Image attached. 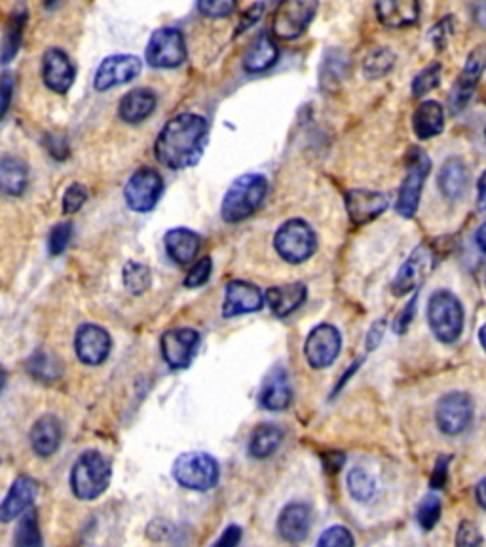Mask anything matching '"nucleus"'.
Here are the masks:
<instances>
[{
	"instance_id": "f257e3e1",
	"label": "nucleus",
	"mask_w": 486,
	"mask_h": 547,
	"mask_svg": "<svg viewBox=\"0 0 486 547\" xmlns=\"http://www.w3.org/2000/svg\"><path fill=\"white\" fill-rule=\"evenodd\" d=\"M209 124L200 114L183 113L171 118L154 143L156 160L169 170H187L200 162L207 145Z\"/></svg>"
},
{
	"instance_id": "f03ea898",
	"label": "nucleus",
	"mask_w": 486,
	"mask_h": 547,
	"mask_svg": "<svg viewBox=\"0 0 486 547\" xmlns=\"http://www.w3.org/2000/svg\"><path fill=\"white\" fill-rule=\"evenodd\" d=\"M268 192V181L259 173H245L226 190L221 215L226 223H242L261 208Z\"/></svg>"
},
{
	"instance_id": "7ed1b4c3",
	"label": "nucleus",
	"mask_w": 486,
	"mask_h": 547,
	"mask_svg": "<svg viewBox=\"0 0 486 547\" xmlns=\"http://www.w3.org/2000/svg\"><path fill=\"white\" fill-rule=\"evenodd\" d=\"M111 462L97 451L80 454L71 470V489L78 500H95L111 485Z\"/></svg>"
},
{
	"instance_id": "20e7f679",
	"label": "nucleus",
	"mask_w": 486,
	"mask_h": 547,
	"mask_svg": "<svg viewBox=\"0 0 486 547\" xmlns=\"http://www.w3.org/2000/svg\"><path fill=\"white\" fill-rule=\"evenodd\" d=\"M464 320V306L452 291L439 289L431 295L428 302V323L435 339L441 340L443 344L456 342L464 331Z\"/></svg>"
},
{
	"instance_id": "39448f33",
	"label": "nucleus",
	"mask_w": 486,
	"mask_h": 547,
	"mask_svg": "<svg viewBox=\"0 0 486 547\" xmlns=\"http://www.w3.org/2000/svg\"><path fill=\"white\" fill-rule=\"evenodd\" d=\"M274 247L285 263L302 265L316 253L318 236L316 230L306 221L291 219L278 228L274 236Z\"/></svg>"
},
{
	"instance_id": "423d86ee",
	"label": "nucleus",
	"mask_w": 486,
	"mask_h": 547,
	"mask_svg": "<svg viewBox=\"0 0 486 547\" xmlns=\"http://www.w3.org/2000/svg\"><path fill=\"white\" fill-rule=\"evenodd\" d=\"M219 464L207 453L181 454L173 464L175 481L188 491L206 492L219 483Z\"/></svg>"
},
{
	"instance_id": "0eeeda50",
	"label": "nucleus",
	"mask_w": 486,
	"mask_h": 547,
	"mask_svg": "<svg viewBox=\"0 0 486 547\" xmlns=\"http://www.w3.org/2000/svg\"><path fill=\"white\" fill-rule=\"evenodd\" d=\"M431 170L430 156L422 149H411L409 152V164H407V175L401 183V189L397 194L395 202V211L405 217L412 219L420 206V196L424 183L428 179Z\"/></svg>"
},
{
	"instance_id": "6e6552de",
	"label": "nucleus",
	"mask_w": 486,
	"mask_h": 547,
	"mask_svg": "<svg viewBox=\"0 0 486 547\" xmlns=\"http://www.w3.org/2000/svg\"><path fill=\"white\" fill-rule=\"evenodd\" d=\"M147 61L156 69H175L187 61V42L179 29L164 27L152 33Z\"/></svg>"
},
{
	"instance_id": "1a4fd4ad",
	"label": "nucleus",
	"mask_w": 486,
	"mask_h": 547,
	"mask_svg": "<svg viewBox=\"0 0 486 547\" xmlns=\"http://www.w3.org/2000/svg\"><path fill=\"white\" fill-rule=\"evenodd\" d=\"M318 8V2H308V0L281 2L274 12V19H272L274 37L281 38V40L299 38L312 23Z\"/></svg>"
},
{
	"instance_id": "9d476101",
	"label": "nucleus",
	"mask_w": 486,
	"mask_h": 547,
	"mask_svg": "<svg viewBox=\"0 0 486 547\" xmlns=\"http://www.w3.org/2000/svg\"><path fill=\"white\" fill-rule=\"evenodd\" d=\"M164 192L162 175L152 168H141L135 171L126 183L124 198L128 208L137 213H149L156 208Z\"/></svg>"
},
{
	"instance_id": "9b49d317",
	"label": "nucleus",
	"mask_w": 486,
	"mask_h": 547,
	"mask_svg": "<svg viewBox=\"0 0 486 547\" xmlns=\"http://www.w3.org/2000/svg\"><path fill=\"white\" fill-rule=\"evenodd\" d=\"M475 405L469 394L452 392L441 397L435 407L437 428L445 435H460L471 426Z\"/></svg>"
},
{
	"instance_id": "f8f14e48",
	"label": "nucleus",
	"mask_w": 486,
	"mask_h": 547,
	"mask_svg": "<svg viewBox=\"0 0 486 547\" xmlns=\"http://www.w3.org/2000/svg\"><path fill=\"white\" fill-rule=\"evenodd\" d=\"M342 348V337L331 323L314 327L304 342V356L312 369H327L335 363Z\"/></svg>"
},
{
	"instance_id": "ddd939ff",
	"label": "nucleus",
	"mask_w": 486,
	"mask_h": 547,
	"mask_svg": "<svg viewBox=\"0 0 486 547\" xmlns=\"http://www.w3.org/2000/svg\"><path fill=\"white\" fill-rule=\"evenodd\" d=\"M486 69V52L483 48H475L469 54L466 67L462 69L460 76L456 78L452 90L449 95L450 113H462L471 101V97L475 95V90L481 82V76Z\"/></svg>"
},
{
	"instance_id": "4468645a",
	"label": "nucleus",
	"mask_w": 486,
	"mask_h": 547,
	"mask_svg": "<svg viewBox=\"0 0 486 547\" xmlns=\"http://www.w3.org/2000/svg\"><path fill=\"white\" fill-rule=\"evenodd\" d=\"M198 346H200L198 331L188 329V327L168 331L160 340L164 361L175 371L187 369L188 365L192 363V359L196 358V354H198Z\"/></svg>"
},
{
	"instance_id": "2eb2a0df",
	"label": "nucleus",
	"mask_w": 486,
	"mask_h": 547,
	"mask_svg": "<svg viewBox=\"0 0 486 547\" xmlns=\"http://www.w3.org/2000/svg\"><path fill=\"white\" fill-rule=\"evenodd\" d=\"M431 265H433V255H431L430 247H416L412 251L411 257L401 265L399 272L393 278V295L395 297H405L412 291H416L422 285V282L426 280Z\"/></svg>"
},
{
	"instance_id": "dca6fc26",
	"label": "nucleus",
	"mask_w": 486,
	"mask_h": 547,
	"mask_svg": "<svg viewBox=\"0 0 486 547\" xmlns=\"http://www.w3.org/2000/svg\"><path fill=\"white\" fill-rule=\"evenodd\" d=\"M141 59L130 54H118V56L107 57L99 65L95 73L94 86L97 92H107L114 86L128 84L135 76L141 73Z\"/></svg>"
},
{
	"instance_id": "f3484780",
	"label": "nucleus",
	"mask_w": 486,
	"mask_h": 547,
	"mask_svg": "<svg viewBox=\"0 0 486 547\" xmlns=\"http://www.w3.org/2000/svg\"><path fill=\"white\" fill-rule=\"evenodd\" d=\"M113 348L111 335L94 323H84L75 337V352L84 365H101Z\"/></svg>"
},
{
	"instance_id": "a211bd4d",
	"label": "nucleus",
	"mask_w": 486,
	"mask_h": 547,
	"mask_svg": "<svg viewBox=\"0 0 486 547\" xmlns=\"http://www.w3.org/2000/svg\"><path fill=\"white\" fill-rule=\"evenodd\" d=\"M390 206V196L378 190L356 189L346 194V211L350 221L361 227L380 217Z\"/></svg>"
},
{
	"instance_id": "6ab92c4d",
	"label": "nucleus",
	"mask_w": 486,
	"mask_h": 547,
	"mask_svg": "<svg viewBox=\"0 0 486 547\" xmlns=\"http://www.w3.org/2000/svg\"><path fill=\"white\" fill-rule=\"evenodd\" d=\"M76 69L63 50L50 48L42 57V80L54 94H67L75 84Z\"/></svg>"
},
{
	"instance_id": "aec40b11",
	"label": "nucleus",
	"mask_w": 486,
	"mask_h": 547,
	"mask_svg": "<svg viewBox=\"0 0 486 547\" xmlns=\"http://www.w3.org/2000/svg\"><path fill=\"white\" fill-rule=\"evenodd\" d=\"M261 289L253 283L234 280L226 285L225 304H223V316L226 320L242 316V314H253L262 308Z\"/></svg>"
},
{
	"instance_id": "412c9836",
	"label": "nucleus",
	"mask_w": 486,
	"mask_h": 547,
	"mask_svg": "<svg viewBox=\"0 0 486 547\" xmlns=\"http://www.w3.org/2000/svg\"><path fill=\"white\" fill-rule=\"evenodd\" d=\"M291 401H293V388H291L289 373L283 367L272 369L268 377L264 378L261 392H259V403L262 409L281 413L289 409Z\"/></svg>"
},
{
	"instance_id": "4be33fe9",
	"label": "nucleus",
	"mask_w": 486,
	"mask_h": 547,
	"mask_svg": "<svg viewBox=\"0 0 486 547\" xmlns=\"http://www.w3.org/2000/svg\"><path fill=\"white\" fill-rule=\"evenodd\" d=\"M37 491V481L33 477H27V475L18 477L0 506V519L4 523H10L19 515H25L33 506V502L37 498Z\"/></svg>"
},
{
	"instance_id": "5701e85b",
	"label": "nucleus",
	"mask_w": 486,
	"mask_h": 547,
	"mask_svg": "<svg viewBox=\"0 0 486 547\" xmlns=\"http://www.w3.org/2000/svg\"><path fill=\"white\" fill-rule=\"evenodd\" d=\"M312 529V510L302 502L285 506L278 517V532L289 544H300Z\"/></svg>"
},
{
	"instance_id": "b1692460",
	"label": "nucleus",
	"mask_w": 486,
	"mask_h": 547,
	"mask_svg": "<svg viewBox=\"0 0 486 547\" xmlns=\"http://www.w3.org/2000/svg\"><path fill=\"white\" fill-rule=\"evenodd\" d=\"M374 10L378 21L390 29L411 27L420 18V4L414 0H384L376 2Z\"/></svg>"
},
{
	"instance_id": "393cba45",
	"label": "nucleus",
	"mask_w": 486,
	"mask_h": 547,
	"mask_svg": "<svg viewBox=\"0 0 486 547\" xmlns=\"http://www.w3.org/2000/svg\"><path fill=\"white\" fill-rule=\"evenodd\" d=\"M306 297H308V289L304 283L300 282L270 287L266 291V302H268L272 314L278 318H287L293 312H297L300 306L306 302Z\"/></svg>"
},
{
	"instance_id": "a878e982",
	"label": "nucleus",
	"mask_w": 486,
	"mask_h": 547,
	"mask_svg": "<svg viewBox=\"0 0 486 547\" xmlns=\"http://www.w3.org/2000/svg\"><path fill=\"white\" fill-rule=\"evenodd\" d=\"M202 238L190 228H171L164 236L169 259L177 265H188L196 259Z\"/></svg>"
},
{
	"instance_id": "bb28decb",
	"label": "nucleus",
	"mask_w": 486,
	"mask_h": 547,
	"mask_svg": "<svg viewBox=\"0 0 486 547\" xmlns=\"http://www.w3.org/2000/svg\"><path fill=\"white\" fill-rule=\"evenodd\" d=\"M280 56V50L276 46V42L270 37V33L262 31L255 40L251 42V46L247 48L245 56H243V69L247 73H262L268 71L270 67L276 65Z\"/></svg>"
},
{
	"instance_id": "cd10ccee",
	"label": "nucleus",
	"mask_w": 486,
	"mask_h": 547,
	"mask_svg": "<svg viewBox=\"0 0 486 547\" xmlns=\"http://www.w3.org/2000/svg\"><path fill=\"white\" fill-rule=\"evenodd\" d=\"M437 185H439L441 194L450 202L460 200L468 192L469 187V170L468 166L464 164V160H460V158L447 160L439 171Z\"/></svg>"
},
{
	"instance_id": "c85d7f7f",
	"label": "nucleus",
	"mask_w": 486,
	"mask_h": 547,
	"mask_svg": "<svg viewBox=\"0 0 486 547\" xmlns=\"http://www.w3.org/2000/svg\"><path fill=\"white\" fill-rule=\"evenodd\" d=\"M445 128V109L437 101H424L418 105V109L412 114V132L426 141L431 137H437Z\"/></svg>"
},
{
	"instance_id": "c756f323",
	"label": "nucleus",
	"mask_w": 486,
	"mask_h": 547,
	"mask_svg": "<svg viewBox=\"0 0 486 547\" xmlns=\"http://www.w3.org/2000/svg\"><path fill=\"white\" fill-rule=\"evenodd\" d=\"M154 109H156V95L147 88H137L122 97L118 105V116L126 124H141L154 113Z\"/></svg>"
},
{
	"instance_id": "7c9ffc66",
	"label": "nucleus",
	"mask_w": 486,
	"mask_h": 547,
	"mask_svg": "<svg viewBox=\"0 0 486 547\" xmlns=\"http://www.w3.org/2000/svg\"><path fill=\"white\" fill-rule=\"evenodd\" d=\"M61 422L54 415H44L38 418L31 430V447L33 451L48 458L56 453L61 445Z\"/></svg>"
},
{
	"instance_id": "2f4dec72",
	"label": "nucleus",
	"mask_w": 486,
	"mask_h": 547,
	"mask_svg": "<svg viewBox=\"0 0 486 547\" xmlns=\"http://www.w3.org/2000/svg\"><path fill=\"white\" fill-rule=\"evenodd\" d=\"M29 185V168L23 160L14 156H4L0 160V189L6 196L18 198Z\"/></svg>"
},
{
	"instance_id": "473e14b6",
	"label": "nucleus",
	"mask_w": 486,
	"mask_h": 547,
	"mask_svg": "<svg viewBox=\"0 0 486 547\" xmlns=\"http://www.w3.org/2000/svg\"><path fill=\"white\" fill-rule=\"evenodd\" d=\"M285 432L278 424H261L249 441V454L257 460H266L276 453L283 443Z\"/></svg>"
},
{
	"instance_id": "72a5a7b5",
	"label": "nucleus",
	"mask_w": 486,
	"mask_h": 547,
	"mask_svg": "<svg viewBox=\"0 0 486 547\" xmlns=\"http://www.w3.org/2000/svg\"><path fill=\"white\" fill-rule=\"evenodd\" d=\"M348 69V57L344 56L340 50H331L323 57L321 71H319V80L325 90H335L338 82L346 75Z\"/></svg>"
},
{
	"instance_id": "f704fd0d",
	"label": "nucleus",
	"mask_w": 486,
	"mask_h": 547,
	"mask_svg": "<svg viewBox=\"0 0 486 547\" xmlns=\"http://www.w3.org/2000/svg\"><path fill=\"white\" fill-rule=\"evenodd\" d=\"M14 547H44L38 527L37 511L29 510L21 517L14 534Z\"/></svg>"
},
{
	"instance_id": "c9c22d12",
	"label": "nucleus",
	"mask_w": 486,
	"mask_h": 547,
	"mask_svg": "<svg viewBox=\"0 0 486 547\" xmlns=\"http://www.w3.org/2000/svg\"><path fill=\"white\" fill-rule=\"evenodd\" d=\"M27 371L42 382H54L61 375V363L54 356L38 350L27 361Z\"/></svg>"
},
{
	"instance_id": "e433bc0d",
	"label": "nucleus",
	"mask_w": 486,
	"mask_h": 547,
	"mask_svg": "<svg viewBox=\"0 0 486 547\" xmlns=\"http://www.w3.org/2000/svg\"><path fill=\"white\" fill-rule=\"evenodd\" d=\"M393 65H395V56H393L392 50L378 48L365 59L363 73L369 80H378V78H384L388 73H392Z\"/></svg>"
},
{
	"instance_id": "4c0bfd02",
	"label": "nucleus",
	"mask_w": 486,
	"mask_h": 547,
	"mask_svg": "<svg viewBox=\"0 0 486 547\" xmlns=\"http://www.w3.org/2000/svg\"><path fill=\"white\" fill-rule=\"evenodd\" d=\"M124 285L130 291L131 295H143L152 285V274H150L149 266L141 265L130 261L124 266Z\"/></svg>"
},
{
	"instance_id": "58836bf2",
	"label": "nucleus",
	"mask_w": 486,
	"mask_h": 547,
	"mask_svg": "<svg viewBox=\"0 0 486 547\" xmlns=\"http://www.w3.org/2000/svg\"><path fill=\"white\" fill-rule=\"evenodd\" d=\"M348 491L357 502H369L376 494V481L371 473L361 468H354L348 473Z\"/></svg>"
},
{
	"instance_id": "ea45409f",
	"label": "nucleus",
	"mask_w": 486,
	"mask_h": 547,
	"mask_svg": "<svg viewBox=\"0 0 486 547\" xmlns=\"http://www.w3.org/2000/svg\"><path fill=\"white\" fill-rule=\"evenodd\" d=\"M23 21H25V14H14V18L10 19V23L4 31V38H2V63L4 65H8L18 54Z\"/></svg>"
},
{
	"instance_id": "a19ab883",
	"label": "nucleus",
	"mask_w": 486,
	"mask_h": 547,
	"mask_svg": "<svg viewBox=\"0 0 486 547\" xmlns=\"http://www.w3.org/2000/svg\"><path fill=\"white\" fill-rule=\"evenodd\" d=\"M441 73L443 67L439 63H431L426 69H422L412 80V95L424 97L433 92L441 84Z\"/></svg>"
},
{
	"instance_id": "79ce46f5",
	"label": "nucleus",
	"mask_w": 486,
	"mask_h": 547,
	"mask_svg": "<svg viewBox=\"0 0 486 547\" xmlns=\"http://www.w3.org/2000/svg\"><path fill=\"white\" fill-rule=\"evenodd\" d=\"M441 500L439 496L435 494H428L422 498V502L418 504V510H416V521L418 525L422 527V530L435 529V525L439 523L441 519Z\"/></svg>"
},
{
	"instance_id": "37998d69",
	"label": "nucleus",
	"mask_w": 486,
	"mask_h": 547,
	"mask_svg": "<svg viewBox=\"0 0 486 547\" xmlns=\"http://www.w3.org/2000/svg\"><path fill=\"white\" fill-rule=\"evenodd\" d=\"M318 547H354V536L346 527H331L321 534Z\"/></svg>"
},
{
	"instance_id": "c03bdc74",
	"label": "nucleus",
	"mask_w": 486,
	"mask_h": 547,
	"mask_svg": "<svg viewBox=\"0 0 486 547\" xmlns=\"http://www.w3.org/2000/svg\"><path fill=\"white\" fill-rule=\"evenodd\" d=\"M86 200H88V189L80 183H73L63 194V213L73 215L82 209Z\"/></svg>"
},
{
	"instance_id": "a18cd8bd",
	"label": "nucleus",
	"mask_w": 486,
	"mask_h": 547,
	"mask_svg": "<svg viewBox=\"0 0 486 547\" xmlns=\"http://www.w3.org/2000/svg\"><path fill=\"white\" fill-rule=\"evenodd\" d=\"M211 270H213V261H211V257L200 259L196 265L190 268V272H188L187 278H185V287H188V289H198V287H202L204 283L209 282Z\"/></svg>"
},
{
	"instance_id": "49530a36",
	"label": "nucleus",
	"mask_w": 486,
	"mask_h": 547,
	"mask_svg": "<svg viewBox=\"0 0 486 547\" xmlns=\"http://www.w3.org/2000/svg\"><path fill=\"white\" fill-rule=\"evenodd\" d=\"M71 236H73V225L71 223H61L52 228L50 232V238H48V249L52 255H61L69 242H71Z\"/></svg>"
},
{
	"instance_id": "de8ad7c7",
	"label": "nucleus",
	"mask_w": 486,
	"mask_h": 547,
	"mask_svg": "<svg viewBox=\"0 0 486 547\" xmlns=\"http://www.w3.org/2000/svg\"><path fill=\"white\" fill-rule=\"evenodd\" d=\"M238 4L232 0H206V2H198V10L207 16V18H226L232 16L236 12Z\"/></svg>"
},
{
	"instance_id": "09e8293b",
	"label": "nucleus",
	"mask_w": 486,
	"mask_h": 547,
	"mask_svg": "<svg viewBox=\"0 0 486 547\" xmlns=\"http://www.w3.org/2000/svg\"><path fill=\"white\" fill-rule=\"evenodd\" d=\"M456 547H483V534L471 521H462L456 532Z\"/></svg>"
},
{
	"instance_id": "8fccbe9b",
	"label": "nucleus",
	"mask_w": 486,
	"mask_h": 547,
	"mask_svg": "<svg viewBox=\"0 0 486 547\" xmlns=\"http://www.w3.org/2000/svg\"><path fill=\"white\" fill-rule=\"evenodd\" d=\"M454 31V18L452 16H447V18L441 19L435 27L430 29V40L433 42V46L437 50H443L447 40H449L450 35Z\"/></svg>"
},
{
	"instance_id": "3c124183",
	"label": "nucleus",
	"mask_w": 486,
	"mask_h": 547,
	"mask_svg": "<svg viewBox=\"0 0 486 547\" xmlns=\"http://www.w3.org/2000/svg\"><path fill=\"white\" fill-rule=\"evenodd\" d=\"M416 301H418V295L412 297L411 302L401 310V314L395 318L393 323V331L397 335H405L407 329L411 327L412 320H414V312H416Z\"/></svg>"
},
{
	"instance_id": "603ef678",
	"label": "nucleus",
	"mask_w": 486,
	"mask_h": 547,
	"mask_svg": "<svg viewBox=\"0 0 486 547\" xmlns=\"http://www.w3.org/2000/svg\"><path fill=\"white\" fill-rule=\"evenodd\" d=\"M449 464L450 456H441L433 468L431 475V489H445L447 481H449Z\"/></svg>"
},
{
	"instance_id": "864d4df0",
	"label": "nucleus",
	"mask_w": 486,
	"mask_h": 547,
	"mask_svg": "<svg viewBox=\"0 0 486 547\" xmlns=\"http://www.w3.org/2000/svg\"><path fill=\"white\" fill-rule=\"evenodd\" d=\"M384 333H386V320L374 321L373 327L369 329V333L365 337V348L369 352H374L380 346L382 339H384Z\"/></svg>"
},
{
	"instance_id": "5fc2aeb1",
	"label": "nucleus",
	"mask_w": 486,
	"mask_h": 547,
	"mask_svg": "<svg viewBox=\"0 0 486 547\" xmlns=\"http://www.w3.org/2000/svg\"><path fill=\"white\" fill-rule=\"evenodd\" d=\"M240 540H242V529L232 525L221 534V538L213 544V547H238Z\"/></svg>"
},
{
	"instance_id": "6e6d98bb",
	"label": "nucleus",
	"mask_w": 486,
	"mask_h": 547,
	"mask_svg": "<svg viewBox=\"0 0 486 547\" xmlns=\"http://www.w3.org/2000/svg\"><path fill=\"white\" fill-rule=\"evenodd\" d=\"M262 12H264V4H253L245 14H243L242 21H240V25H238V31H236V35H240V33H243L245 29H249L253 23H257L259 19H261Z\"/></svg>"
},
{
	"instance_id": "4d7b16f0",
	"label": "nucleus",
	"mask_w": 486,
	"mask_h": 547,
	"mask_svg": "<svg viewBox=\"0 0 486 547\" xmlns=\"http://www.w3.org/2000/svg\"><path fill=\"white\" fill-rule=\"evenodd\" d=\"M12 92H14V78L10 73H4V76H2V118L6 116L8 109H10Z\"/></svg>"
},
{
	"instance_id": "13d9d810",
	"label": "nucleus",
	"mask_w": 486,
	"mask_h": 547,
	"mask_svg": "<svg viewBox=\"0 0 486 547\" xmlns=\"http://www.w3.org/2000/svg\"><path fill=\"white\" fill-rule=\"evenodd\" d=\"M477 206L486 211V170L483 171V175L479 177V183H477Z\"/></svg>"
},
{
	"instance_id": "bf43d9fd",
	"label": "nucleus",
	"mask_w": 486,
	"mask_h": 547,
	"mask_svg": "<svg viewBox=\"0 0 486 547\" xmlns=\"http://www.w3.org/2000/svg\"><path fill=\"white\" fill-rule=\"evenodd\" d=\"M473 18L475 23L486 31V2H479L473 6Z\"/></svg>"
},
{
	"instance_id": "052dcab7",
	"label": "nucleus",
	"mask_w": 486,
	"mask_h": 547,
	"mask_svg": "<svg viewBox=\"0 0 486 547\" xmlns=\"http://www.w3.org/2000/svg\"><path fill=\"white\" fill-rule=\"evenodd\" d=\"M475 496H477L479 506L486 510V477L483 481H479V485H477V489H475Z\"/></svg>"
},
{
	"instance_id": "680f3d73",
	"label": "nucleus",
	"mask_w": 486,
	"mask_h": 547,
	"mask_svg": "<svg viewBox=\"0 0 486 547\" xmlns=\"http://www.w3.org/2000/svg\"><path fill=\"white\" fill-rule=\"evenodd\" d=\"M477 246L481 247V251L486 255V223L477 230Z\"/></svg>"
},
{
	"instance_id": "e2e57ef3",
	"label": "nucleus",
	"mask_w": 486,
	"mask_h": 547,
	"mask_svg": "<svg viewBox=\"0 0 486 547\" xmlns=\"http://www.w3.org/2000/svg\"><path fill=\"white\" fill-rule=\"evenodd\" d=\"M479 342H481V346H483V350L486 352V323L479 329Z\"/></svg>"
},
{
	"instance_id": "0e129e2a",
	"label": "nucleus",
	"mask_w": 486,
	"mask_h": 547,
	"mask_svg": "<svg viewBox=\"0 0 486 547\" xmlns=\"http://www.w3.org/2000/svg\"><path fill=\"white\" fill-rule=\"evenodd\" d=\"M485 285H486V276H485Z\"/></svg>"
}]
</instances>
